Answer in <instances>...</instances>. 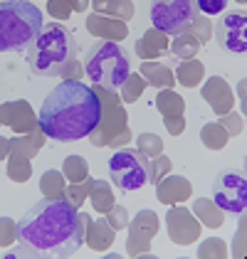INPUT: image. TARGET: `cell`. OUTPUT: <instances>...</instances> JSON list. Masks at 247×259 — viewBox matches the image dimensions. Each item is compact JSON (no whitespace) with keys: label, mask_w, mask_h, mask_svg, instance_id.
Masks as SVG:
<instances>
[{"label":"cell","mask_w":247,"mask_h":259,"mask_svg":"<svg viewBox=\"0 0 247 259\" xmlns=\"http://www.w3.org/2000/svg\"><path fill=\"white\" fill-rule=\"evenodd\" d=\"M106 222H109L114 230H124V227L129 225V212H126V207H124V205H114V207L106 212Z\"/></svg>","instance_id":"cell-39"},{"label":"cell","mask_w":247,"mask_h":259,"mask_svg":"<svg viewBox=\"0 0 247 259\" xmlns=\"http://www.w3.org/2000/svg\"><path fill=\"white\" fill-rule=\"evenodd\" d=\"M193 215H198V222L205 225V227H210V230H218V227H223V222H225L223 210L213 202V198H198L195 200Z\"/></svg>","instance_id":"cell-21"},{"label":"cell","mask_w":247,"mask_h":259,"mask_svg":"<svg viewBox=\"0 0 247 259\" xmlns=\"http://www.w3.org/2000/svg\"><path fill=\"white\" fill-rule=\"evenodd\" d=\"M198 18L195 0H151V22L163 35H183Z\"/></svg>","instance_id":"cell-8"},{"label":"cell","mask_w":247,"mask_h":259,"mask_svg":"<svg viewBox=\"0 0 247 259\" xmlns=\"http://www.w3.org/2000/svg\"><path fill=\"white\" fill-rule=\"evenodd\" d=\"M69 5H72L74 13H84V10L92 5V0H69Z\"/></svg>","instance_id":"cell-44"},{"label":"cell","mask_w":247,"mask_h":259,"mask_svg":"<svg viewBox=\"0 0 247 259\" xmlns=\"http://www.w3.org/2000/svg\"><path fill=\"white\" fill-rule=\"evenodd\" d=\"M237 3H240V5H245V3H247V0H237Z\"/></svg>","instance_id":"cell-46"},{"label":"cell","mask_w":247,"mask_h":259,"mask_svg":"<svg viewBox=\"0 0 247 259\" xmlns=\"http://www.w3.org/2000/svg\"><path fill=\"white\" fill-rule=\"evenodd\" d=\"M200 141H203V146L210 148V151H220V148H225L230 136H227V131L215 121V123H205L203 128H200Z\"/></svg>","instance_id":"cell-27"},{"label":"cell","mask_w":247,"mask_h":259,"mask_svg":"<svg viewBox=\"0 0 247 259\" xmlns=\"http://www.w3.org/2000/svg\"><path fill=\"white\" fill-rule=\"evenodd\" d=\"M139 151L144 153L146 158H156L158 153H163V141L158 139L156 134H141L139 136Z\"/></svg>","instance_id":"cell-34"},{"label":"cell","mask_w":247,"mask_h":259,"mask_svg":"<svg viewBox=\"0 0 247 259\" xmlns=\"http://www.w3.org/2000/svg\"><path fill=\"white\" fill-rule=\"evenodd\" d=\"M87 30H89V35H94L99 40H111V42L124 40L129 35V25L124 20L109 18V15H99V13L87 18Z\"/></svg>","instance_id":"cell-16"},{"label":"cell","mask_w":247,"mask_h":259,"mask_svg":"<svg viewBox=\"0 0 247 259\" xmlns=\"http://www.w3.org/2000/svg\"><path fill=\"white\" fill-rule=\"evenodd\" d=\"M94 13L109 15V18H119V20H131L134 15V3L131 0H92Z\"/></svg>","instance_id":"cell-22"},{"label":"cell","mask_w":247,"mask_h":259,"mask_svg":"<svg viewBox=\"0 0 247 259\" xmlns=\"http://www.w3.org/2000/svg\"><path fill=\"white\" fill-rule=\"evenodd\" d=\"M32 176V163L25 156H18V153H10L8 156V178L13 183H27Z\"/></svg>","instance_id":"cell-29"},{"label":"cell","mask_w":247,"mask_h":259,"mask_svg":"<svg viewBox=\"0 0 247 259\" xmlns=\"http://www.w3.org/2000/svg\"><path fill=\"white\" fill-rule=\"evenodd\" d=\"M84 218V242L94 249V252H106L111 244H114V235L116 230L106 222V218L94 220L92 215L82 212Z\"/></svg>","instance_id":"cell-14"},{"label":"cell","mask_w":247,"mask_h":259,"mask_svg":"<svg viewBox=\"0 0 247 259\" xmlns=\"http://www.w3.org/2000/svg\"><path fill=\"white\" fill-rule=\"evenodd\" d=\"M47 13H50L55 20H67L74 10H72L69 0H50V3H47Z\"/></svg>","instance_id":"cell-38"},{"label":"cell","mask_w":247,"mask_h":259,"mask_svg":"<svg viewBox=\"0 0 247 259\" xmlns=\"http://www.w3.org/2000/svg\"><path fill=\"white\" fill-rule=\"evenodd\" d=\"M215 40L225 52L242 55L247 50V18L242 13L223 15V20H218L215 27Z\"/></svg>","instance_id":"cell-11"},{"label":"cell","mask_w":247,"mask_h":259,"mask_svg":"<svg viewBox=\"0 0 247 259\" xmlns=\"http://www.w3.org/2000/svg\"><path fill=\"white\" fill-rule=\"evenodd\" d=\"M195 3L205 15H220L227 8V0H195Z\"/></svg>","instance_id":"cell-41"},{"label":"cell","mask_w":247,"mask_h":259,"mask_svg":"<svg viewBox=\"0 0 247 259\" xmlns=\"http://www.w3.org/2000/svg\"><path fill=\"white\" fill-rule=\"evenodd\" d=\"M166 227H168L171 242L181 244V247H188V244L198 242V237H200V222L185 207L171 205V210L166 212Z\"/></svg>","instance_id":"cell-12"},{"label":"cell","mask_w":247,"mask_h":259,"mask_svg":"<svg viewBox=\"0 0 247 259\" xmlns=\"http://www.w3.org/2000/svg\"><path fill=\"white\" fill-rule=\"evenodd\" d=\"M218 123L227 131V136H237V134L245 131V119H242V114H237V111H227V114H223V116L218 119Z\"/></svg>","instance_id":"cell-35"},{"label":"cell","mask_w":247,"mask_h":259,"mask_svg":"<svg viewBox=\"0 0 247 259\" xmlns=\"http://www.w3.org/2000/svg\"><path fill=\"white\" fill-rule=\"evenodd\" d=\"M148 163H151V178H148V183H153V185L161 183L173 170V160L168 158V156H163V153H158L156 158H151Z\"/></svg>","instance_id":"cell-33"},{"label":"cell","mask_w":247,"mask_h":259,"mask_svg":"<svg viewBox=\"0 0 247 259\" xmlns=\"http://www.w3.org/2000/svg\"><path fill=\"white\" fill-rule=\"evenodd\" d=\"M190 195H193V188L183 176H166L161 183H156V198L168 207L176 205V202H183Z\"/></svg>","instance_id":"cell-17"},{"label":"cell","mask_w":247,"mask_h":259,"mask_svg":"<svg viewBox=\"0 0 247 259\" xmlns=\"http://www.w3.org/2000/svg\"><path fill=\"white\" fill-rule=\"evenodd\" d=\"M198 257H227L225 242H220L218 237L205 239V242L198 247Z\"/></svg>","instance_id":"cell-37"},{"label":"cell","mask_w":247,"mask_h":259,"mask_svg":"<svg viewBox=\"0 0 247 259\" xmlns=\"http://www.w3.org/2000/svg\"><path fill=\"white\" fill-rule=\"evenodd\" d=\"M77 57V40L62 22H45L37 37L27 47V67L40 77L82 79L84 67H79Z\"/></svg>","instance_id":"cell-3"},{"label":"cell","mask_w":247,"mask_h":259,"mask_svg":"<svg viewBox=\"0 0 247 259\" xmlns=\"http://www.w3.org/2000/svg\"><path fill=\"white\" fill-rule=\"evenodd\" d=\"M188 32H193V35L200 40V45H203V42H208L210 37H213V25H210L208 18H195Z\"/></svg>","instance_id":"cell-40"},{"label":"cell","mask_w":247,"mask_h":259,"mask_svg":"<svg viewBox=\"0 0 247 259\" xmlns=\"http://www.w3.org/2000/svg\"><path fill=\"white\" fill-rule=\"evenodd\" d=\"M203 99L208 101V106L218 114V116H223V114H227V111H232V104H235V99H232V92H230V87H227V81L223 79V77H210V79L203 84Z\"/></svg>","instance_id":"cell-15"},{"label":"cell","mask_w":247,"mask_h":259,"mask_svg":"<svg viewBox=\"0 0 247 259\" xmlns=\"http://www.w3.org/2000/svg\"><path fill=\"white\" fill-rule=\"evenodd\" d=\"M102 119V101L94 94V87L79 79L60 81L40 109L37 123L45 136L57 143L87 139Z\"/></svg>","instance_id":"cell-2"},{"label":"cell","mask_w":247,"mask_h":259,"mask_svg":"<svg viewBox=\"0 0 247 259\" xmlns=\"http://www.w3.org/2000/svg\"><path fill=\"white\" fill-rule=\"evenodd\" d=\"M42 13L27 0L0 3V52H25L42 30Z\"/></svg>","instance_id":"cell-4"},{"label":"cell","mask_w":247,"mask_h":259,"mask_svg":"<svg viewBox=\"0 0 247 259\" xmlns=\"http://www.w3.org/2000/svg\"><path fill=\"white\" fill-rule=\"evenodd\" d=\"M94 94L102 101V119H99V123L94 126V131L87 139H89V143L94 148H104L129 126V121H126L129 116H126V109H124L121 99H119V94L114 89H104V87L94 84Z\"/></svg>","instance_id":"cell-7"},{"label":"cell","mask_w":247,"mask_h":259,"mask_svg":"<svg viewBox=\"0 0 247 259\" xmlns=\"http://www.w3.org/2000/svg\"><path fill=\"white\" fill-rule=\"evenodd\" d=\"M84 74L97 87L119 92L124 79L131 74V62L121 45L111 40H99L84 55Z\"/></svg>","instance_id":"cell-5"},{"label":"cell","mask_w":247,"mask_h":259,"mask_svg":"<svg viewBox=\"0 0 247 259\" xmlns=\"http://www.w3.org/2000/svg\"><path fill=\"white\" fill-rule=\"evenodd\" d=\"M126 141H131V131H129V126H126V128H124L121 134H119V136H116V139L111 141V143H109V146H111V148H119V146H124V143H126Z\"/></svg>","instance_id":"cell-43"},{"label":"cell","mask_w":247,"mask_h":259,"mask_svg":"<svg viewBox=\"0 0 247 259\" xmlns=\"http://www.w3.org/2000/svg\"><path fill=\"white\" fill-rule=\"evenodd\" d=\"M146 87H148V84H146V79L141 77V74H129V77L124 79V84L119 87V92H121V101H126V104L139 101V97L144 94Z\"/></svg>","instance_id":"cell-31"},{"label":"cell","mask_w":247,"mask_h":259,"mask_svg":"<svg viewBox=\"0 0 247 259\" xmlns=\"http://www.w3.org/2000/svg\"><path fill=\"white\" fill-rule=\"evenodd\" d=\"M129 239H126V252L131 257H148L151 254V242L158 235V215L153 210H141L134 220H129Z\"/></svg>","instance_id":"cell-10"},{"label":"cell","mask_w":247,"mask_h":259,"mask_svg":"<svg viewBox=\"0 0 247 259\" xmlns=\"http://www.w3.org/2000/svg\"><path fill=\"white\" fill-rule=\"evenodd\" d=\"M0 126H10L15 134H30L40 123H37V116L27 101L15 99L0 104Z\"/></svg>","instance_id":"cell-13"},{"label":"cell","mask_w":247,"mask_h":259,"mask_svg":"<svg viewBox=\"0 0 247 259\" xmlns=\"http://www.w3.org/2000/svg\"><path fill=\"white\" fill-rule=\"evenodd\" d=\"M89 200H92V207L97 212H102V215H106L116 205L114 202V190H111V185L106 180H94V188L89 193Z\"/></svg>","instance_id":"cell-26"},{"label":"cell","mask_w":247,"mask_h":259,"mask_svg":"<svg viewBox=\"0 0 247 259\" xmlns=\"http://www.w3.org/2000/svg\"><path fill=\"white\" fill-rule=\"evenodd\" d=\"M8 156H10V139L0 136V160L8 158Z\"/></svg>","instance_id":"cell-45"},{"label":"cell","mask_w":247,"mask_h":259,"mask_svg":"<svg viewBox=\"0 0 247 259\" xmlns=\"http://www.w3.org/2000/svg\"><path fill=\"white\" fill-rule=\"evenodd\" d=\"M62 176L69 183H82L84 178H89V163L82 156H67L62 163Z\"/></svg>","instance_id":"cell-28"},{"label":"cell","mask_w":247,"mask_h":259,"mask_svg":"<svg viewBox=\"0 0 247 259\" xmlns=\"http://www.w3.org/2000/svg\"><path fill=\"white\" fill-rule=\"evenodd\" d=\"M18 242V222L10 218H0V247H13Z\"/></svg>","instance_id":"cell-36"},{"label":"cell","mask_w":247,"mask_h":259,"mask_svg":"<svg viewBox=\"0 0 247 259\" xmlns=\"http://www.w3.org/2000/svg\"><path fill=\"white\" fill-rule=\"evenodd\" d=\"M163 123H166V128H168L171 136H181V134L185 131V119L183 116H166Z\"/></svg>","instance_id":"cell-42"},{"label":"cell","mask_w":247,"mask_h":259,"mask_svg":"<svg viewBox=\"0 0 247 259\" xmlns=\"http://www.w3.org/2000/svg\"><path fill=\"white\" fill-rule=\"evenodd\" d=\"M141 77L146 79L148 87H156V89H171L176 84V77H173L171 67L161 64V62H151V60L141 62Z\"/></svg>","instance_id":"cell-20"},{"label":"cell","mask_w":247,"mask_h":259,"mask_svg":"<svg viewBox=\"0 0 247 259\" xmlns=\"http://www.w3.org/2000/svg\"><path fill=\"white\" fill-rule=\"evenodd\" d=\"M45 141H47V136L37 126L30 134H18L15 139H10V153H18V156H25V158H35L42 151Z\"/></svg>","instance_id":"cell-19"},{"label":"cell","mask_w":247,"mask_h":259,"mask_svg":"<svg viewBox=\"0 0 247 259\" xmlns=\"http://www.w3.org/2000/svg\"><path fill=\"white\" fill-rule=\"evenodd\" d=\"M205 77V67H203V62L200 60H183L178 64V72H176V81L178 84H183L188 89H193V87H198L200 81Z\"/></svg>","instance_id":"cell-23"},{"label":"cell","mask_w":247,"mask_h":259,"mask_svg":"<svg viewBox=\"0 0 247 259\" xmlns=\"http://www.w3.org/2000/svg\"><path fill=\"white\" fill-rule=\"evenodd\" d=\"M168 42H171L168 35H163L156 27H151V30L144 32V37L136 42V55H139V60H156V57L168 52Z\"/></svg>","instance_id":"cell-18"},{"label":"cell","mask_w":247,"mask_h":259,"mask_svg":"<svg viewBox=\"0 0 247 259\" xmlns=\"http://www.w3.org/2000/svg\"><path fill=\"white\" fill-rule=\"evenodd\" d=\"M156 109H158V114L161 116H183L185 111V99L181 94H176L173 89H163V92H158V97H156Z\"/></svg>","instance_id":"cell-24"},{"label":"cell","mask_w":247,"mask_h":259,"mask_svg":"<svg viewBox=\"0 0 247 259\" xmlns=\"http://www.w3.org/2000/svg\"><path fill=\"white\" fill-rule=\"evenodd\" d=\"M92 188H94V178H84L82 183H72L69 188H64V198L69 200L72 205L82 207V202L89 198Z\"/></svg>","instance_id":"cell-32"},{"label":"cell","mask_w":247,"mask_h":259,"mask_svg":"<svg viewBox=\"0 0 247 259\" xmlns=\"http://www.w3.org/2000/svg\"><path fill=\"white\" fill-rule=\"evenodd\" d=\"M42 198H62L64 195V176L60 170H47L40 178Z\"/></svg>","instance_id":"cell-30"},{"label":"cell","mask_w":247,"mask_h":259,"mask_svg":"<svg viewBox=\"0 0 247 259\" xmlns=\"http://www.w3.org/2000/svg\"><path fill=\"white\" fill-rule=\"evenodd\" d=\"M109 178L111 183L121 190V193H131V190H141L148 178H151V163L139 148H121L109 158Z\"/></svg>","instance_id":"cell-6"},{"label":"cell","mask_w":247,"mask_h":259,"mask_svg":"<svg viewBox=\"0 0 247 259\" xmlns=\"http://www.w3.org/2000/svg\"><path fill=\"white\" fill-rule=\"evenodd\" d=\"M168 50H171L173 57H178V60H190V57L198 55L200 40H198L193 32H183V35H176L173 40L168 42Z\"/></svg>","instance_id":"cell-25"},{"label":"cell","mask_w":247,"mask_h":259,"mask_svg":"<svg viewBox=\"0 0 247 259\" xmlns=\"http://www.w3.org/2000/svg\"><path fill=\"white\" fill-rule=\"evenodd\" d=\"M84 244V218L64 198H45L18 222V247L5 257H72Z\"/></svg>","instance_id":"cell-1"},{"label":"cell","mask_w":247,"mask_h":259,"mask_svg":"<svg viewBox=\"0 0 247 259\" xmlns=\"http://www.w3.org/2000/svg\"><path fill=\"white\" fill-rule=\"evenodd\" d=\"M213 202L223 210L240 215L247 207V180L237 170H223L213 180Z\"/></svg>","instance_id":"cell-9"}]
</instances>
